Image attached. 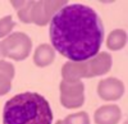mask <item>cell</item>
Returning a JSON list of instances; mask_svg holds the SVG:
<instances>
[{
  "instance_id": "cell-1",
  "label": "cell",
  "mask_w": 128,
  "mask_h": 124,
  "mask_svg": "<svg viewBox=\"0 0 128 124\" xmlns=\"http://www.w3.org/2000/svg\"><path fill=\"white\" fill-rule=\"evenodd\" d=\"M50 36L58 52L71 60L80 62L98 53L104 29L99 16L93 9L72 4L61 8L53 16Z\"/></svg>"
},
{
  "instance_id": "cell-2",
  "label": "cell",
  "mask_w": 128,
  "mask_h": 124,
  "mask_svg": "<svg viewBox=\"0 0 128 124\" xmlns=\"http://www.w3.org/2000/svg\"><path fill=\"white\" fill-rule=\"evenodd\" d=\"M52 120L48 101L35 92L14 96L6 102L4 109V124H52Z\"/></svg>"
}]
</instances>
